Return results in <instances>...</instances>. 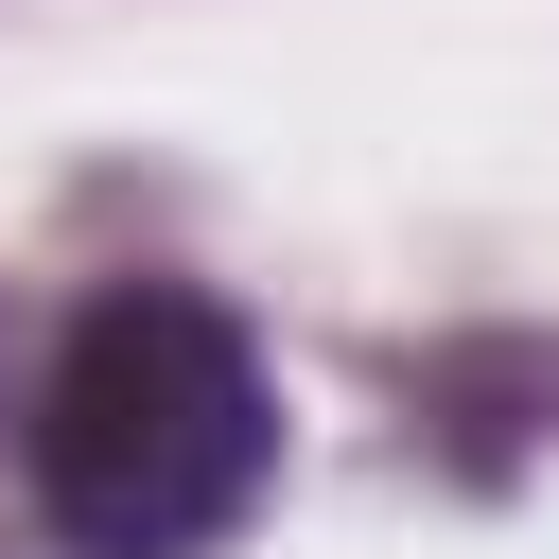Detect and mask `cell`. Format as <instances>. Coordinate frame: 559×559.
Instances as JSON below:
<instances>
[{
  "mask_svg": "<svg viewBox=\"0 0 559 559\" xmlns=\"http://www.w3.org/2000/svg\"><path fill=\"white\" fill-rule=\"evenodd\" d=\"M280 489V402L227 297L105 280L35 384V524L70 559H210Z\"/></svg>",
  "mask_w": 559,
  "mask_h": 559,
  "instance_id": "cell-1",
  "label": "cell"
}]
</instances>
